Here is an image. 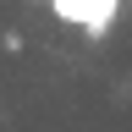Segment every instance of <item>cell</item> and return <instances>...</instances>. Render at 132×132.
Wrapping results in <instances>:
<instances>
[{
	"label": "cell",
	"mask_w": 132,
	"mask_h": 132,
	"mask_svg": "<svg viewBox=\"0 0 132 132\" xmlns=\"http://www.w3.org/2000/svg\"><path fill=\"white\" fill-rule=\"evenodd\" d=\"M50 6H55L61 22L88 28V39H105L110 22H116V11H121V0H50Z\"/></svg>",
	"instance_id": "6da1fadb"
}]
</instances>
